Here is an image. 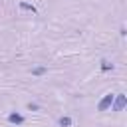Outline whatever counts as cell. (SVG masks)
Here are the masks:
<instances>
[{"label": "cell", "instance_id": "obj_2", "mask_svg": "<svg viewBox=\"0 0 127 127\" xmlns=\"http://www.w3.org/2000/svg\"><path fill=\"white\" fill-rule=\"evenodd\" d=\"M113 97H115L113 93H107V95H105V97H103V99L99 101L97 109H99V111H107V109L111 107V103H113Z\"/></svg>", "mask_w": 127, "mask_h": 127}, {"label": "cell", "instance_id": "obj_7", "mask_svg": "<svg viewBox=\"0 0 127 127\" xmlns=\"http://www.w3.org/2000/svg\"><path fill=\"white\" fill-rule=\"evenodd\" d=\"M32 73H34V75H44V73H46V67H34Z\"/></svg>", "mask_w": 127, "mask_h": 127}, {"label": "cell", "instance_id": "obj_4", "mask_svg": "<svg viewBox=\"0 0 127 127\" xmlns=\"http://www.w3.org/2000/svg\"><path fill=\"white\" fill-rule=\"evenodd\" d=\"M20 8H22V10H26V12H32V14H36V6L28 4V2H20Z\"/></svg>", "mask_w": 127, "mask_h": 127}, {"label": "cell", "instance_id": "obj_8", "mask_svg": "<svg viewBox=\"0 0 127 127\" xmlns=\"http://www.w3.org/2000/svg\"><path fill=\"white\" fill-rule=\"evenodd\" d=\"M28 109H32V111H38V105H36V103H28Z\"/></svg>", "mask_w": 127, "mask_h": 127}, {"label": "cell", "instance_id": "obj_5", "mask_svg": "<svg viewBox=\"0 0 127 127\" xmlns=\"http://www.w3.org/2000/svg\"><path fill=\"white\" fill-rule=\"evenodd\" d=\"M101 69L103 71H109V69H113V64H109L107 60H101Z\"/></svg>", "mask_w": 127, "mask_h": 127}, {"label": "cell", "instance_id": "obj_1", "mask_svg": "<svg viewBox=\"0 0 127 127\" xmlns=\"http://www.w3.org/2000/svg\"><path fill=\"white\" fill-rule=\"evenodd\" d=\"M113 111H123V107L127 105V95H123V93H119V95H115L113 97Z\"/></svg>", "mask_w": 127, "mask_h": 127}, {"label": "cell", "instance_id": "obj_3", "mask_svg": "<svg viewBox=\"0 0 127 127\" xmlns=\"http://www.w3.org/2000/svg\"><path fill=\"white\" fill-rule=\"evenodd\" d=\"M8 121H10V123H16V125H22V123H24V115H20V113H10V115H8Z\"/></svg>", "mask_w": 127, "mask_h": 127}, {"label": "cell", "instance_id": "obj_6", "mask_svg": "<svg viewBox=\"0 0 127 127\" xmlns=\"http://www.w3.org/2000/svg\"><path fill=\"white\" fill-rule=\"evenodd\" d=\"M60 125H62V127H69V125H71V119H69V117H60Z\"/></svg>", "mask_w": 127, "mask_h": 127}]
</instances>
